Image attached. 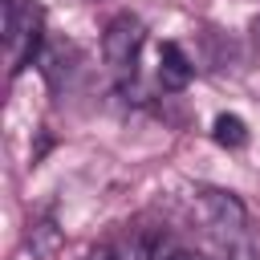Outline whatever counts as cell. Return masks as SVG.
<instances>
[{
    "instance_id": "obj_4",
    "label": "cell",
    "mask_w": 260,
    "mask_h": 260,
    "mask_svg": "<svg viewBox=\"0 0 260 260\" xmlns=\"http://www.w3.org/2000/svg\"><path fill=\"white\" fill-rule=\"evenodd\" d=\"M114 248V260H171L175 252L167 248V236L162 232H146V228H134L130 236H122Z\"/></svg>"
},
{
    "instance_id": "obj_9",
    "label": "cell",
    "mask_w": 260,
    "mask_h": 260,
    "mask_svg": "<svg viewBox=\"0 0 260 260\" xmlns=\"http://www.w3.org/2000/svg\"><path fill=\"white\" fill-rule=\"evenodd\" d=\"M228 256H232V260H260V252H256L252 244H236V248H232Z\"/></svg>"
},
{
    "instance_id": "obj_1",
    "label": "cell",
    "mask_w": 260,
    "mask_h": 260,
    "mask_svg": "<svg viewBox=\"0 0 260 260\" xmlns=\"http://www.w3.org/2000/svg\"><path fill=\"white\" fill-rule=\"evenodd\" d=\"M4 49H8V77H20L45 49V16L32 0H4Z\"/></svg>"
},
{
    "instance_id": "obj_5",
    "label": "cell",
    "mask_w": 260,
    "mask_h": 260,
    "mask_svg": "<svg viewBox=\"0 0 260 260\" xmlns=\"http://www.w3.org/2000/svg\"><path fill=\"white\" fill-rule=\"evenodd\" d=\"M191 77H195V65L183 53V45L179 41H162L158 45V85L171 89V93H179V89L191 85Z\"/></svg>"
},
{
    "instance_id": "obj_8",
    "label": "cell",
    "mask_w": 260,
    "mask_h": 260,
    "mask_svg": "<svg viewBox=\"0 0 260 260\" xmlns=\"http://www.w3.org/2000/svg\"><path fill=\"white\" fill-rule=\"evenodd\" d=\"M211 138H215L219 146H228V150H240V146L248 142V122H244L240 114H215Z\"/></svg>"
},
{
    "instance_id": "obj_12",
    "label": "cell",
    "mask_w": 260,
    "mask_h": 260,
    "mask_svg": "<svg viewBox=\"0 0 260 260\" xmlns=\"http://www.w3.org/2000/svg\"><path fill=\"white\" fill-rule=\"evenodd\" d=\"M219 260H232V256H219Z\"/></svg>"
},
{
    "instance_id": "obj_6",
    "label": "cell",
    "mask_w": 260,
    "mask_h": 260,
    "mask_svg": "<svg viewBox=\"0 0 260 260\" xmlns=\"http://www.w3.org/2000/svg\"><path fill=\"white\" fill-rule=\"evenodd\" d=\"M69 57H73V49L65 45V41H49L45 49H41V73H45V81H49V89H61V77H69Z\"/></svg>"
},
{
    "instance_id": "obj_7",
    "label": "cell",
    "mask_w": 260,
    "mask_h": 260,
    "mask_svg": "<svg viewBox=\"0 0 260 260\" xmlns=\"http://www.w3.org/2000/svg\"><path fill=\"white\" fill-rule=\"evenodd\" d=\"M28 248H32L37 260L57 256V248H61V228H57L49 215H45V219H32V223H28Z\"/></svg>"
},
{
    "instance_id": "obj_3",
    "label": "cell",
    "mask_w": 260,
    "mask_h": 260,
    "mask_svg": "<svg viewBox=\"0 0 260 260\" xmlns=\"http://www.w3.org/2000/svg\"><path fill=\"white\" fill-rule=\"evenodd\" d=\"M195 207H199V219L215 232V236H244L248 228V207L240 203V195L232 191H219V187H199L195 191Z\"/></svg>"
},
{
    "instance_id": "obj_10",
    "label": "cell",
    "mask_w": 260,
    "mask_h": 260,
    "mask_svg": "<svg viewBox=\"0 0 260 260\" xmlns=\"http://www.w3.org/2000/svg\"><path fill=\"white\" fill-rule=\"evenodd\" d=\"M171 260H207V256H195V252H175Z\"/></svg>"
},
{
    "instance_id": "obj_11",
    "label": "cell",
    "mask_w": 260,
    "mask_h": 260,
    "mask_svg": "<svg viewBox=\"0 0 260 260\" xmlns=\"http://www.w3.org/2000/svg\"><path fill=\"white\" fill-rule=\"evenodd\" d=\"M256 37H260V20H256Z\"/></svg>"
},
{
    "instance_id": "obj_2",
    "label": "cell",
    "mask_w": 260,
    "mask_h": 260,
    "mask_svg": "<svg viewBox=\"0 0 260 260\" xmlns=\"http://www.w3.org/2000/svg\"><path fill=\"white\" fill-rule=\"evenodd\" d=\"M142 45H146V24L134 16V12H118L110 24H106V32H102V57H106V65L114 69V73H130L134 77V65H138V53H142Z\"/></svg>"
}]
</instances>
